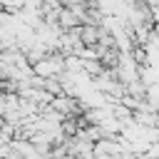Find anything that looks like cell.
<instances>
[{
  "instance_id": "1",
  "label": "cell",
  "mask_w": 159,
  "mask_h": 159,
  "mask_svg": "<svg viewBox=\"0 0 159 159\" xmlns=\"http://www.w3.org/2000/svg\"><path fill=\"white\" fill-rule=\"evenodd\" d=\"M32 72L40 75V77H45V80H50V77H60V75L65 72V55H62L60 50L47 52L45 57H40L37 62H32Z\"/></svg>"
}]
</instances>
